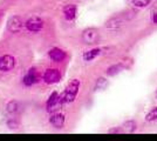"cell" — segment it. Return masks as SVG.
<instances>
[{"instance_id":"cell-1","label":"cell","mask_w":157,"mask_h":141,"mask_svg":"<svg viewBox=\"0 0 157 141\" xmlns=\"http://www.w3.org/2000/svg\"><path fill=\"white\" fill-rule=\"evenodd\" d=\"M78 88H80V80L78 79H73L68 84V86L65 89V92L61 94L63 102L68 104V102H73V101L75 100L76 94L78 92Z\"/></svg>"},{"instance_id":"cell-2","label":"cell","mask_w":157,"mask_h":141,"mask_svg":"<svg viewBox=\"0 0 157 141\" xmlns=\"http://www.w3.org/2000/svg\"><path fill=\"white\" fill-rule=\"evenodd\" d=\"M24 21L20 17H17L14 15L12 18H10V20L7 21V28L10 32L12 33H17V32H20L22 28H24Z\"/></svg>"},{"instance_id":"cell-3","label":"cell","mask_w":157,"mask_h":141,"mask_svg":"<svg viewBox=\"0 0 157 141\" xmlns=\"http://www.w3.org/2000/svg\"><path fill=\"white\" fill-rule=\"evenodd\" d=\"M25 26L31 32H39L44 27V21L41 20L39 17H32L25 22Z\"/></svg>"},{"instance_id":"cell-4","label":"cell","mask_w":157,"mask_h":141,"mask_svg":"<svg viewBox=\"0 0 157 141\" xmlns=\"http://www.w3.org/2000/svg\"><path fill=\"white\" fill-rule=\"evenodd\" d=\"M15 65V60L12 55H2L0 58V71L7 72L11 71Z\"/></svg>"},{"instance_id":"cell-5","label":"cell","mask_w":157,"mask_h":141,"mask_svg":"<svg viewBox=\"0 0 157 141\" xmlns=\"http://www.w3.org/2000/svg\"><path fill=\"white\" fill-rule=\"evenodd\" d=\"M60 78H61V74H60L59 69H55V68L47 69L44 74V80L46 84H55L60 80Z\"/></svg>"},{"instance_id":"cell-6","label":"cell","mask_w":157,"mask_h":141,"mask_svg":"<svg viewBox=\"0 0 157 141\" xmlns=\"http://www.w3.org/2000/svg\"><path fill=\"white\" fill-rule=\"evenodd\" d=\"M82 40L86 44H95L98 40V32L95 28H88L82 34Z\"/></svg>"},{"instance_id":"cell-7","label":"cell","mask_w":157,"mask_h":141,"mask_svg":"<svg viewBox=\"0 0 157 141\" xmlns=\"http://www.w3.org/2000/svg\"><path fill=\"white\" fill-rule=\"evenodd\" d=\"M48 55H49V58H51L53 61H56V62H61V61L66 58V53L62 49L58 48V47L52 48V49L48 52Z\"/></svg>"},{"instance_id":"cell-8","label":"cell","mask_w":157,"mask_h":141,"mask_svg":"<svg viewBox=\"0 0 157 141\" xmlns=\"http://www.w3.org/2000/svg\"><path fill=\"white\" fill-rule=\"evenodd\" d=\"M49 122L53 127L55 128H62L63 127V123H65V116L61 113H53Z\"/></svg>"},{"instance_id":"cell-9","label":"cell","mask_w":157,"mask_h":141,"mask_svg":"<svg viewBox=\"0 0 157 141\" xmlns=\"http://www.w3.org/2000/svg\"><path fill=\"white\" fill-rule=\"evenodd\" d=\"M123 24H124V19L122 17H114L105 22V27L110 29H116V28H120Z\"/></svg>"},{"instance_id":"cell-10","label":"cell","mask_w":157,"mask_h":141,"mask_svg":"<svg viewBox=\"0 0 157 141\" xmlns=\"http://www.w3.org/2000/svg\"><path fill=\"white\" fill-rule=\"evenodd\" d=\"M39 79V76H38V72H36V69H34V68H31L29 69V72L27 75H25V78H24V84L26 85V86H31L33 84H35L36 81Z\"/></svg>"},{"instance_id":"cell-11","label":"cell","mask_w":157,"mask_h":141,"mask_svg":"<svg viewBox=\"0 0 157 141\" xmlns=\"http://www.w3.org/2000/svg\"><path fill=\"white\" fill-rule=\"evenodd\" d=\"M62 104H65V102H63V100H62V96L60 95V96H58L55 100L53 101L51 105H48V106H47V111H48L49 113H55L58 109L61 108Z\"/></svg>"},{"instance_id":"cell-12","label":"cell","mask_w":157,"mask_h":141,"mask_svg":"<svg viewBox=\"0 0 157 141\" xmlns=\"http://www.w3.org/2000/svg\"><path fill=\"white\" fill-rule=\"evenodd\" d=\"M63 13H65V17L67 20H73L75 18V14H76V6L75 5H67V6L63 8Z\"/></svg>"},{"instance_id":"cell-13","label":"cell","mask_w":157,"mask_h":141,"mask_svg":"<svg viewBox=\"0 0 157 141\" xmlns=\"http://www.w3.org/2000/svg\"><path fill=\"white\" fill-rule=\"evenodd\" d=\"M6 108H7V113H10V114L12 115H15L17 113L20 112V105L18 101H10L7 104Z\"/></svg>"},{"instance_id":"cell-14","label":"cell","mask_w":157,"mask_h":141,"mask_svg":"<svg viewBox=\"0 0 157 141\" xmlns=\"http://www.w3.org/2000/svg\"><path fill=\"white\" fill-rule=\"evenodd\" d=\"M100 53H101V49H100V48H93V49H90V51L85 52V54H83V59H85L86 61H92L93 59H95Z\"/></svg>"},{"instance_id":"cell-15","label":"cell","mask_w":157,"mask_h":141,"mask_svg":"<svg viewBox=\"0 0 157 141\" xmlns=\"http://www.w3.org/2000/svg\"><path fill=\"white\" fill-rule=\"evenodd\" d=\"M123 69V66L121 65V64H118V65H113L107 69V74L108 75H115V74H117L118 72H121Z\"/></svg>"},{"instance_id":"cell-16","label":"cell","mask_w":157,"mask_h":141,"mask_svg":"<svg viewBox=\"0 0 157 141\" xmlns=\"http://www.w3.org/2000/svg\"><path fill=\"white\" fill-rule=\"evenodd\" d=\"M145 120L151 122V121H156L157 120V107L151 108V111L145 115Z\"/></svg>"},{"instance_id":"cell-17","label":"cell","mask_w":157,"mask_h":141,"mask_svg":"<svg viewBox=\"0 0 157 141\" xmlns=\"http://www.w3.org/2000/svg\"><path fill=\"white\" fill-rule=\"evenodd\" d=\"M151 0H131V2H132V5L135 7H140V8H142V7H147L149 4H150Z\"/></svg>"},{"instance_id":"cell-18","label":"cell","mask_w":157,"mask_h":141,"mask_svg":"<svg viewBox=\"0 0 157 141\" xmlns=\"http://www.w3.org/2000/svg\"><path fill=\"white\" fill-rule=\"evenodd\" d=\"M123 127H124V129L125 131H128V132H134L135 129H136V123H135V121H132V120H130V121H127L124 125H123Z\"/></svg>"},{"instance_id":"cell-19","label":"cell","mask_w":157,"mask_h":141,"mask_svg":"<svg viewBox=\"0 0 157 141\" xmlns=\"http://www.w3.org/2000/svg\"><path fill=\"white\" fill-rule=\"evenodd\" d=\"M105 86H107V81H105V79H103V78H100V79L98 80V82H96V88L102 89V88H105Z\"/></svg>"},{"instance_id":"cell-20","label":"cell","mask_w":157,"mask_h":141,"mask_svg":"<svg viewBox=\"0 0 157 141\" xmlns=\"http://www.w3.org/2000/svg\"><path fill=\"white\" fill-rule=\"evenodd\" d=\"M58 96H59V94L56 93V92H53L52 95L49 96V99H48V101H47V106H48V105H51V104H52L53 101L55 100V99H56Z\"/></svg>"},{"instance_id":"cell-21","label":"cell","mask_w":157,"mask_h":141,"mask_svg":"<svg viewBox=\"0 0 157 141\" xmlns=\"http://www.w3.org/2000/svg\"><path fill=\"white\" fill-rule=\"evenodd\" d=\"M8 127L10 128H17V126H18V122L17 121H14V120H11V121H8Z\"/></svg>"},{"instance_id":"cell-22","label":"cell","mask_w":157,"mask_h":141,"mask_svg":"<svg viewBox=\"0 0 157 141\" xmlns=\"http://www.w3.org/2000/svg\"><path fill=\"white\" fill-rule=\"evenodd\" d=\"M120 132H121L120 128H115V129H110L109 131V133H120Z\"/></svg>"},{"instance_id":"cell-23","label":"cell","mask_w":157,"mask_h":141,"mask_svg":"<svg viewBox=\"0 0 157 141\" xmlns=\"http://www.w3.org/2000/svg\"><path fill=\"white\" fill-rule=\"evenodd\" d=\"M152 21H154V24H157V13L152 15Z\"/></svg>"}]
</instances>
